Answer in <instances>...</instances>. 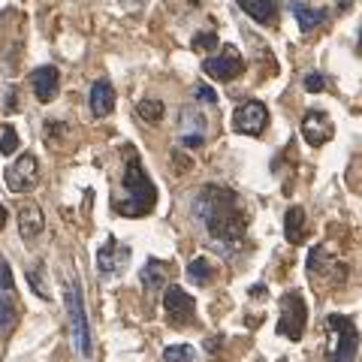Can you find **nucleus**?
<instances>
[{"label": "nucleus", "instance_id": "a878e982", "mask_svg": "<svg viewBox=\"0 0 362 362\" xmlns=\"http://www.w3.org/2000/svg\"><path fill=\"white\" fill-rule=\"evenodd\" d=\"M0 290H16L13 287V269H9V263L4 257H0Z\"/></svg>", "mask_w": 362, "mask_h": 362}, {"label": "nucleus", "instance_id": "f8f14e48", "mask_svg": "<svg viewBox=\"0 0 362 362\" xmlns=\"http://www.w3.org/2000/svg\"><path fill=\"white\" fill-rule=\"evenodd\" d=\"M163 308L169 314V320L181 323V320H190V317H194V299H190V293H185L181 287H169Z\"/></svg>", "mask_w": 362, "mask_h": 362}, {"label": "nucleus", "instance_id": "9b49d317", "mask_svg": "<svg viewBox=\"0 0 362 362\" xmlns=\"http://www.w3.org/2000/svg\"><path fill=\"white\" fill-rule=\"evenodd\" d=\"M45 230V218H42V209L37 202H25L18 209V233L25 242H37Z\"/></svg>", "mask_w": 362, "mask_h": 362}, {"label": "nucleus", "instance_id": "ddd939ff", "mask_svg": "<svg viewBox=\"0 0 362 362\" xmlns=\"http://www.w3.org/2000/svg\"><path fill=\"white\" fill-rule=\"evenodd\" d=\"M112 106H115V90H112L106 78H100V82H94V88H90V112H94V118H106Z\"/></svg>", "mask_w": 362, "mask_h": 362}, {"label": "nucleus", "instance_id": "423d86ee", "mask_svg": "<svg viewBox=\"0 0 362 362\" xmlns=\"http://www.w3.org/2000/svg\"><path fill=\"white\" fill-rule=\"evenodd\" d=\"M245 70V61H242V52L235 45H223L218 58H206L202 61V73L218 78V82H230Z\"/></svg>", "mask_w": 362, "mask_h": 362}, {"label": "nucleus", "instance_id": "a211bd4d", "mask_svg": "<svg viewBox=\"0 0 362 362\" xmlns=\"http://www.w3.org/2000/svg\"><path fill=\"white\" fill-rule=\"evenodd\" d=\"M284 230H287V242L290 245H299L305 239V211L302 209H287V218H284Z\"/></svg>", "mask_w": 362, "mask_h": 362}, {"label": "nucleus", "instance_id": "20e7f679", "mask_svg": "<svg viewBox=\"0 0 362 362\" xmlns=\"http://www.w3.org/2000/svg\"><path fill=\"white\" fill-rule=\"evenodd\" d=\"M66 311H70V326H73L76 354H78V356H90V326H88V314H85L82 287H78L76 278L66 281Z\"/></svg>", "mask_w": 362, "mask_h": 362}, {"label": "nucleus", "instance_id": "6ab92c4d", "mask_svg": "<svg viewBox=\"0 0 362 362\" xmlns=\"http://www.w3.org/2000/svg\"><path fill=\"white\" fill-rule=\"evenodd\" d=\"M163 281H166V266L157 263V259H148V266L142 269V284H145V290L154 293L157 287H163Z\"/></svg>", "mask_w": 362, "mask_h": 362}, {"label": "nucleus", "instance_id": "9d476101", "mask_svg": "<svg viewBox=\"0 0 362 362\" xmlns=\"http://www.w3.org/2000/svg\"><path fill=\"white\" fill-rule=\"evenodd\" d=\"M302 136H305V142H308V145L320 148V145L332 136V121H329V115H326V112H320V109H311L308 115H305V121H302Z\"/></svg>", "mask_w": 362, "mask_h": 362}, {"label": "nucleus", "instance_id": "f03ea898", "mask_svg": "<svg viewBox=\"0 0 362 362\" xmlns=\"http://www.w3.org/2000/svg\"><path fill=\"white\" fill-rule=\"evenodd\" d=\"M121 187H124V197H115V211L124 214V218H142L157 202V187L151 185L148 173H145V166L136 154L127 157Z\"/></svg>", "mask_w": 362, "mask_h": 362}, {"label": "nucleus", "instance_id": "f257e3e1", "mask_svg": "<svg viewBox=\"0 0 362 362\" xmlns=\"http://www.w3.org/2000/svg\"><path fill=\"white\" fill-rule=\"evenodd\" d=\"M194 214L199 223H206L211 239L223 245H235L245 239V211L239 206V197L226 187H206L194 202Z\"/></svg>", "mask_w": 362, "mask_h": 362}, {"label": "nucleus", "instance_id": "2eb2a0df", "mask_svg": "<svg viewBox=\"0 0 362 362\" xmlns=\"http://www.w3.org/2000/svg\"><path fill=\"white\" fill-rule=\"evenodd\" d=\"M239 6L259 25H272L278 13V0H239Z\"/></svg>", "mask_w": 362, "mask_h": 362}, {"label": "nucleus", "instance_id": "1a4fd4ad", "mask_svg": "<svg viewBox=\"0 0 362 362\" xmlns=\"http://www.w3.org/2000/svg\"><path fill=\"white\" fill-rule=\"evenodd\" d=\"M30 88L37 94L40 103H52L58 97V88H61V73L58 66H40V70L30 73Z\"/></svg>", "mask_w": 362, "mask_h": 362}, {"label": "nucleus", "instance_id": "c756f323", "mask_svg": "<svg viewBox=\"0 0 362 362\" xmlns=\"http://www.w3.org/2000/svg\"><path fill=\"white\" fill-rule=\"evenodd\" d=\"M6 221H9V211H6L4 202H0V230H4V226H6Z\"/></svg>", "mask_w": 362, "mask_h": 362}, {"label": "nucleus", "instance_id": "4be33fe9", "mask_svg": "<svg viewBox=\"0 0 362 362\" xmlns=\"http://www.w3.org/2000/svg\"><path fill=\"white\" fill-rule=\"evenodd\" d=\"M163 362H194V347L190 344H173L163 350Z\"/></svg>", "mask_w": 362, "mask_h": 362}, {"label": "nucleus", "instance_id": "6e6552de", "mask_svg": "<svg viewBox=\"0 0 362 362\" xmlns=\"http://www.w3.org/2000/svg\"><path fill=\"white\" fill-rule=\"evenodd\" d=\"M233 127L235 133H245V136H259L269 127V112L263 103H242L233 115Z\"/></svg>", "mask_w": 362, "mask_h": 362}, {"label": "nucleus", "instance_id": "412c9836", "mask_svg": "<svg viewBox=\"0 0 362 362\" xmlns=\"http://www.w3.org/2000/svg\"><path fill=\"white\" fill-rule=\"evenodd\" d=\"M136 115H139L142 121H148V124H157L163 118V103L160 100H142V103L136 106Z\"/></svg>", "mask_w": 362, "mask_h": 362}, {"label": "nucleus", "instance_id": "f3484780", "mask_svg": "<svg viewBox=\"0 0 362 362\" xmlns=\"http://www.w3.org/2000/svg\"><path fill=\"white\" fill-rule=\"evenodd\" d=\"M16 323V290H0V335H6Z\"/></svg>", "mask_w": 362, "mask_h": 362}, {"label": "nucleus", "instance_id": "39448f33", "mask_svg": "<svg viewBox=\"0 0 362 362\" xmlns=\"http://www.w3.org/2000/svg\"><path fill=\"white\" fill-rule=\"evenodd\" d=\"M305 323H308V308H305V299L299 290L284 293L281 299V317H278V332L287 335L290 341H299L305 335Z\"/></svg>", "mask_w": 362, "mask_h": 362}, {"label": "nucleus", "instance_id": "0eeeda50", "mask_svg": "<svg viewBox=\"0 0 362 362\" xmlns=\"http://www.w3.org/2000/svg\"><path fill=\"white\" fill-rule=\"evenodd\" d=\"M6 187L13 194H28V190L37 187V178H40V163L33 154H21L13 166H6Z\"/></svg>", "mask_w": 362, "mask_h": 362}, {"label": "nucleus", "instance_id": "5701e85b", "mask_svg": "<svg viewBox=\"0 0 362 362\" xmlns=\"http://www.w3.org/2000/svg\"><path fill=\"white\" fill-rule=\"evenodd\" d=\"M42 269H45L42 263H37V266H30V269H28V281H30V287H33V290H37V293H40V299H49V296H52V293H49V290H45V278H42Z\"/></svg>", "mask_w": 362, "mask_h": 362}, {"label": "nucleus", "instance_id": "393cba45", "mask_svg": "<svg viewBox=\"0 0 362 362\" xmlns=\"http://www.w3.org/2000/svg\"><path fill=\"white\" fill-rule=\"evenodd\" d=\"M214 45H218V37H214V30L197 33V40H194V49H197V52H211Z\"/></svg>", "mask_w": 362, "mask_h": 362}, {"label": "nucleus", "instance_id": "7ed1b4c3", "mask_svg": "<svg viewBox=\"0 0 362 362\" xmlns=\"http://www.w3.org/2000/svg\"><path fill=\"white\" fill-rule=\"evenodd\" d=\"M326 332H329V344H326V356L329 362H354L359 350V332L350 317L329 314L326 320Z\"/></svg>", "mask_w": 362, "mask_h": 362}, {"label": "nucleus", "instance_id": "7c9ffc66", "mask_svg": "<svg viewBox=\"0 0 362 362\" xmlns=\"http://www.w3.org/2000/svg\"><path fill=\"white\" fill-rule=\"evenodd\" d=\"M359 54H362V33H359Z\"/></svg>", "mask_w": 362, "mask_h": 362}, {"label": "nucleus", "instance_id": "b1692460", "mask_svg": "<svg viewBox=\"0 0 362 362\" xmlns=\"http://www.w3.org/2000/svg\"><path fill=\"white\" fill-rule=\"evenodd\" d=\"M18 145H21L18 133H16L13 127H4V136H0V154H4V157H13V154L18 151Z\"/></svg>", "mask_w": 362, "mask_h": 362}, {"label": "nucleus", "instance_id": "bb28decb", "mask_svg": "<svg viewBox=\"0 0 362 362\" xmlns=\"http://www.w3.org/2000/svg\"><path fill=\"white\" fill-rule=\"evenodd\" d=\"M323 85H326V78H323L320 73H311L308 78H305V88H308L311 94H317V90H323Z\"/></svg>", "mask_w": 362, "mask_h": 362}, {"label": "nucleus", "instance_id": "4468645a", "mask_svg": "<svg viewBox=\"0 0 362 362\" xmlns=\"http://www.w3.org/2000/svg\"><path fill=\"white\" fill-rule=\"evenodd\" d=\"M293 13H296V21L302 33H311L317 30L326 21V9H317V6H308V4H299V0H293Z\"/></svg>", "mask_w": 362, "mask_h": 362}, {"label": "nucleus", "instance_id": "c85d7f7f", "mask_svg": "<svg viewBox=\"0 0 362 362\" xmlns=\"http://www.w3.org/2000/svg\"><path fill=\"white\" fill-rule=\"evenodd\" d=\"M197 97H199V100H206V103H218V94H214L211 88H199V90H197Z\"/></svg>", "mask_w": 362, "mask_h": 362}, {"label": "nucleus", "instance_id": "aec40b11", "mask_svg": "<svg viewBox=\"0 0 362 362\" xmlns=\"http://www.w3.org/2000/svg\"><path fill=\"white\" fill-rule=\"evenodd\" d=\"M211 275H214V269L206 263V257H199V259H194V263L187 266V278L194 281V284H209Z\"/></svg>", "mask_w": 362, "mask_h": 362}, {"label": "nucleus", "instance_id": "2f4dec72", "mask_svg": "<svg viewBox=\"0 0 362 362\" xmlns=\"http://www.w3.org/2000/svg\"><path fill=\"white\" fill-rule=\"evenodd\" d=\"M190 4H194V6H197V4H199V0H190Z\"/></svg>", "mask_w": 362, "mask_h": 362}, {"label": "nucleus", "instance_id": "cd10ccee", "mask_svg": "<svg viewBox=\"0 0 362 362\" xmlns=\"http://www.w3.org/2000/svg\"><path fill=\"white\" fill-rule=\"evenodd\" d=\"M181 142H185L187 148H199V145L206 142V136H202V133H187V136H185V139H181Z\"/></svg>", "mask_w": 362, "mask_h": 362}, {"label": "nucleus", "instance_id": "dca6fc26", "mask_svg": "<svg viewBox=\"0 0 362 362\" xmlns=\"http://www.w3.org/2000/svg\"><path fill=\"white\" fill-rule=\"evenodd\" d=\"M121 263H124V254L118 257V242L109 235V242L103 245V251L97 254V266H100L103 275H115V272L121 269Z\"/></svg>", "mask_w": 362, "mask_h": 362}]
</instances>
